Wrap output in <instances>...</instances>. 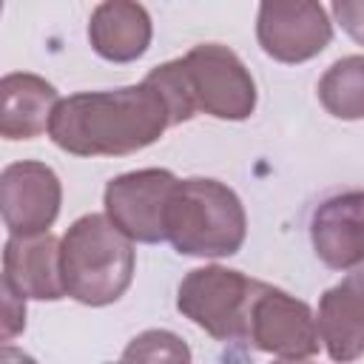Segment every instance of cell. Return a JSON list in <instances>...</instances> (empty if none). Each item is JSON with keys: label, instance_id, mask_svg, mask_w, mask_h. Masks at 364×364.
<instances>
[{"label": "cell", "instance_id": "cell-1", "mask_svg": "<svg viewBox=\"0 0 364 364\" xmlns=\"http://www.w3.org/2000/svg\"><path fill=\"white\" fill-rule=\"evenodd\" d=\"M171 128L162 91L142 82L114 91H80L57 102L48 136L74 156H128L154 145Z\"/></svg>", "mask_w": 364, "mask_h": 364}, {"label": "cell", "instance_id": "cell-2", "mask_svg": "<svg viewBox=\"0 0 364 364\" xmlns=\"http://www.w3.org/2000/svg\"><path fill=\"white\" fill-rule=\"evenodd\" d=\"M136 253L131 239L105 216H80L60 239L65 296L88 307L114 304L134 279Z\"/></svg>", "mask_w": 364, "mask_h": 364}, {"label": "cell", "instance_id": "cell-3", "mask_svg": "<svg viewBox=\"0 0 364 364\" xmlns=\"http://www.w3.org/2000/svg\"><path fill=\"white\" fill-rule=\"evenodd\" d=\"M247 236L245 205L219 179H179L165 208V239L182 256L222 259L239 253Z\"/></svg>", "mask_w": 364, "mask_h": 364}, {"label": "cell", "instance_id": "cell-4", "mask_svg": "<svg viewBox=\"0 0 364 364\" xmlns=\"http://www.w3.org/2000/svg\"><path fill=\"white\" fill-rule=\"evenodd\" d=\"M259 284L242 270L205 264L179 282L176 310L216 341H247V318Z\"/></svg>", "mask_w": 364, "mask_h": 364}, {"label": "cell", "instance_id": "cell-5", "mask_svg": "<svg viewBox=\"0 0 364 364\" xmlns=\"http://www.w3.org/2000/svg\"><path fill=\"white\" fill-rule=\"evenodd\" d=\"M196 111L216 119H247L256 108V82L236 51L219 43H199L179 57Z\"/></svg>", "mask_w": 364, "mask_h": 364}, {"label": "cell", "instance_id": "cell-6", "mask_svg": "<svg viewBox=\"0 0 364 364\" xmlns=\"http://www.w3.org/2000/svg\"><path fill=\"white\" fill-rule=\"evenodd\" d=\"M247 341L262 353H270L284 361H304L318 353V327L307 301L290 296L282 287L267 282L259 284L250 318H247Z\"/></svg>", "mask_w": 364, "mask_h": 364}, {"label": "cell", "instance_id": "cell-7", "mask_svg": "<svg viewBox=\"0 0 364 364\" xmlns=\"http://www.w3.org/2000/svg\"><path fill=\"white\" fill-rule=\"evenodd\" d=\"M179 179L165 168H142L114 176L105 185V216L131 239L156 245L165 239V208Z\"/></svg>", "mask_w": 364, "mask_h": 364}, {"label": "cell", "instance_id": "cell-8", "mask_svg": "<svg viewBox=\"0 0 364 364\" xmlns=\"http://www.w3.org/2000/svg\"><path fill=\"white\" fill-rule=\"evenodd\" d=\"M256 40L276 63H307L333 40V23L318 0H262Z\"/></svg>", "mask_w": 364, "mask_h": 364}, {"label": "cell", "instance_id": "cell-9", "mask_svg": "<svg viewBox=\"0 0 364 364\" xmlns=\"http://www.w3.org/2000/svg\"><path fill=\"white\" fill-rule=\"evenodd\" d=\"M63 205L60 176L34 159L11 162L0 173V213L9 236L46 233Z\"/></svg>", "mask_w": 364, "mask_h": 364}, {"label": "cell", "instance_id": "cell-10", "mask_svg": "<svg viewBox=\"0 0 364 364\" xmlns=\"http://www.w3.org/2000/svg\"><path fill=\"white\" fill-rule=\"evenodd\" d=\"M310 242L333 270L364 264V191H341L318 202L310 216Z\"/></svg>", "mask_w": 364, "mask_h": 364}, {"label": "cell", "instance_id": "cell-11", "mask_svg": "<svg viewBox=\"0 0 364 364\" xmlns=\"http://www.w3.org/2000/svg\"><path fill=\"white\" fill-rule=\"evenodd\" d=\"M3 282L26 299H63L65 284L60 270V239L48 230L34 236H9L3 247Z\"/></svg>", "mask_w": 364, "mask_h": 364}, {"label": "cell", "instance_id": "cell-12", "mask_svg": "<svg viewBox=\"0 0 364 364\" xmlns=\"http://www.w3.org/2000/svg\"><path fill=\"white\" fill-rule=\"evenodd\" d=\"M316 327L333 361H355L364 355V267L324 290Z\"/></svg>", "mask_w": 364, "mask_h": 364}, {"label": "cell", "instance_id": "cell-13", "mask_svg": "<svg viewBox=\"0 0 364 364\" xmlns=\"http://www.w3.org/2000/svg\"><path fill=\"white\" fill-rule=\"evenodd\" d=\"M154 37L151 14L136 0H102L88 20V43L108 63L139 60Z\"/></svg>", "mask_w": 364, "mask_h": 364}, {"label": "cell", "instance_id": "cell-14", "mask_svg": "<svg viewBox=\"0 0 364 364\" xmlns=\"http://www.w3.org/2000/svg\"><path fill=\"white\" fill-rule=\"evenodd\" d=\"M0 134L6 139H34L48 128L60 94L37 74L11 71L0 80Z\"/></svg>", "mask_w": 364, "mask_h": 364}, {"label": "cell", "instance_id": "cell-15", "mask_svg": "<svg viewBox=\"0 0 364 364\" xmlns=\"http://www.w3.org/2000/svg\"><path fill=\"white\" fill-rule=\"evenodd\" d=\"M318 102L336 119H364V57L336 60L318 80Z\"/></svg>", "mask_w": 364, "mask_h": 364}, {"label": "cell", "instance_id": "cell-16", "mask_svg": "<svg viewBox=\"0 0 364 364\" xmlns=\"http://www.w3.org/2000/svg\"><path fill=\"white\" fill-rule=\"evenodd\" d=\"M148 80L162 91V97L168 102V111H171V125H182L196 114V105L191 100V91H188V82L182 77L179 60H168V63L151 68Z\"/></svg>", "mask_w": 364, "mask_h": 364}, {"label": "cell", "instance_id": "cell-17", "mask_svg": "<svg viewBox=\"0 0 364 364\" xmlns=\"http://www.w3.org/2000/svg\"><path fill=\"white\" fill-rule=\"evenodd\" d=\"M191 361L188 344L168 330H145L122 353V361Z\"/></svg>", "mask_w": 364, "mask_h": 364}, {"label": "cell", "instance_id": "cell-18", "mask_svg": "<svg viewBox=\"0 0 364 364\" xmlns=\"http://www.w3.org/2000/svg\"><path fill=\"white\" fill-rule=\"evenodd\" d=\"M3 287V341H11L26 327V296H20L9 282H0Z\"/></svg>", "mask_w": 364, "mask_h": 364}, {"label": "cell", "instance_id": "cell-19", "mask_svg": "<svg viewBox=\"0 0 364 364\" xmlns=\"http://www.w3.org/2000/svg\"><path fill=\"white\" fill-rule=\"evenodd\" d=\"M333 14L344 34L364 46V0H333Z\"/></svg>", "mask_w": 364, "mask_h": 364}]
</instances>
